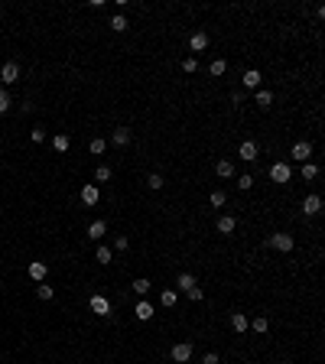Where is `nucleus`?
Listing matches in <instances>:
<instances>
[{"label":"nucleus","instance_id":"24","mask_svg":"<svg viewBox=\"0 0 325 364\" xmlns=\"http://www.w3.org/2000/svg\"><path fill=\"white\" fill-rule=\"evenodd\" d=\"M111 30H114V33H124V30H127V17H124V13H117V17L111 20Z\"/></svg>","mask_w":325,"mask_h":364},{"label":"nucleus","instance_id":"21","mask_svg":"<svg viewBox=\"0 0 325 364\" xmlns=\"http://www.w3.org/2000/svg\"><path fill=\"white\" fill-rule=\"evenodd\" d=\"M254 101H257V107H263V111H267V107L273 104V95H270V91H257V95H254Z\"/></svg>","mask_w":325,"mask_h":364},{"label":"nucleus","instance_id":"28","mask_svg":"<svg viewBox=\"0 0 325 364\" xmlns=\"http://www.w3.org/2000/svg\"><path fill=\"white\" fill-rule=\"evenodd\" d=\"M160 302H162V306H176V289H162Z\"/></svg>","mask_w":325,"mask_h":364},{"label":"nucleus","instance_id":"5","mask_svg":"<svg viewBox=\"0 0 325 364\" xmlns=\"http://www.w3.org/2000/svg\"><path fill=\"white\" fill-rule=\"evenodd\" d=\"M309 156H312V147H309L306 140H299V143L292 147V160H299V163H309Z\"/></svg>","mask_w":325,"mask_h":364},{"label":"nucleus","instance_id":"31","mask_svg":"<svg viewBox=\"0 0 325 364\" xmlns=\"http://www.w3.org/2000/svg\"><path fill=\"white\" fill-rule=\"evenodd\" d=\"M111 257H114L111 247H98V264H111Z\"/></svg>","mask_w":325,"mask_h":364},{"label":"nucleus","instance_id":"26","mask_svg":"<svg viewBox=\"0 0 325 364\" xmlns=\"http://www.w3.org/2000/svg\"><path fill=\"white\" fill-rule=\"evenodd\" d=\"M319 176V166L315 163H303V179H315Z\"/></svg>","mask_w":325,"mask_h":364},{"label":"nucleus","instance_id":"32","mask_svg":"<svg viewBox=\"0 0 325 364\" xmlns=\"http://www.w3.org/2000/svg\"><path fill=\"white\" fill-rule=\"evenodd\" d=\"M225 202H228V195H225V192H218V189H215V192H211V205H215V208H221Z\"/></svg>","mask_w":325,"mask_h":364},{"label":"nucleus","instance_id":"29","mask_svg":"<svg viewBox=\"0 0 325 364\" xmlns=\"http://www.w3.org/2000/svg\"><path fill=\"white\" fill-rule=\"evenodd\" d=\"M10 111V95H7V88H0V114H7Z\"/></svg>","mask_w":325,"mask_h":364},{"label":"nucleus","instance_id":"41","mask_svg":"<svg viewBox=\"0 0 325 364\" xmlns=\"http://www.w3.org/2000/svg\"><path fill=\"white\" fill-rule=\"evenodd\" d=\"M0 286H3V280H0Z\"/></svg>","mask_w":325,"mask_h":364},{"label":"nucleus","instance_id":"36","mask_svg":"<svg viewBox=\"0 0 325 364\" xmlns=\"http://www.w3.org/2000/svg\"><path fill=\"white\" fill-rule=\"evenodd\" d=\"M267 325H270V322L263 319V315H257V319H254V332H267Z\"/></svg>","mask_w":325,"mask_h":364},{"label":"nucleus","instance_id":"10","mask_svg":"<svg viewBox=\"0 0 325 364\" xmlns=\"http://www.w3.org/2000/svg\"><path fill=\"white\" fill-rule=\"evenodd\" d=\"M98 199H101L98 185H95V182H88L85 189H81V202H85V205H98Z\"/></svg>","mask_w":325,"mask_h":364},{"label":"nucleus","instance_id":"14","mask_svg":"<svg viewBox=\"0 0 325 364\" xmlns=\"http://www.w3.org/2000/svg\"><path fill=\"white\" fill-rule=\"evenodd\" d=\"M104 234H108V225H104V221H91V225H88V237H91V241H101Z\"/></svg>","mask_w":325,"mask_h":364},{"label":"nucleus","instance_id":"34","mask_svg":"<svg viewBox=\"0 0 325 364\" xmlns=\"http://www.w3.org/2000/svg\"><path fill=\"white\" fill-rule=\"evenodd\" d=\"M30 137H32V143H43V140H46V127H32Z\"/></svg>","mask_w":325,"mask_h":364},{"label":"nucleus","instance_id":"25","mask_svg":"<svg viewBox=\"0 0 325 364\" xmlns=\"http://www.w3.org/2000/svg\"><path fill=\"white\" fill-rule=\"evenodd\" d=\"M36 296H39V299H52V296H55V289H52V286H46V283H39V286H36Z\"/></svg>","mask_w":325,"mask_h":364},{"label":"nucleus","instance_id":"1","mask_svg":"<svg viewBox=\"0 0 325 364\" xmlns=\"http://www.w3.org/2000/svg\"><path fill=\"white\" fill-rule=\"evenodd\" d=\"M88 306H91V312H98V315H111V302H108V296H101V293H95V296L88 299Z\"/></svg>","mask_w":325,"mask_h":364},{"label":"nucleus","instance_id":"12","mask_svg":"<svg viewBox=\"0 0 325 364\" xmlns=\"http://www.w3.org/2000/svg\"><path fill=\"white\" fill-rule=\"evenodd\" d=\"M260 82H263V75H260L257 68H247V72H244V88L254 91V88H260Z\"/></svg>","mask_w":325,"mask_h":364},{"label":"nucleus","instance_id":"3","mask_svg":"<svg viewBox=\"0 0 325 364\" xmlns=\"http://www.w3.org/2000/svg\"><path fill=\"white\" fill-rule=\"evenodd\" d=\"M0 78H3V85H13V82H20V65L16 62H7L0 68Z\"/></svg>","mask_w":325,"mask_h":364},{"label":"nucleus","instance_id":"19","mask_svg":"<svg viewBox=\"0 0 325 364\" xmlns=\"http://www.w3.org/2000/svg\"><path fill=\"white\" fill-rule=\"evenodd\" d=\"M218 176H221V179H231V176H234V163L221 160V163H218Z\"/></svg>","mask_w":325,"mask_h":364},{"label":"nucleus","instance_id":"17","mask_svg":"<svg viewBox=\"0 0 325 364\" xmlns=\"http://www.w3.org/2000/svg\"><path fill=\"white\" fill-rule=\"evenodd\" d=\"M234 228H238V221H234L231 215H221V218H218V231H221V234H231Z\"/></svg>","mask_w":325,"mask_h":364},{"label":"nucleus","instance_id":"18","mask_svg":"<svg viewBox=\"0 0 325 364\" xmlns=\"http://www.w3.org/2000/svg\"><path fill=\"white\" fill-rule=\"evenodd\" d=\"M88 150L95 153V156H101V153L108 150V140H104V137H95V140H91V143H88Z\"/></svg>","mask_w":325,"mask_h":364},{"label":"nucleus","instance_id":"40","mask_svg":"<svg viewBox=\"0 0 325 364\" xmlns=\"http://www.w3.org/2000/svg\"><path fill=\"white\" fill-rule=\"evenodd\" d=\"M202 364H221V361H218V354H215V351H208L205 358H202Z\"/></svg>","mask_w":325,"mask_h":364},{"label":"nucleus","instance_id":"22","mask_svg":"<svg viewBox=\"0 0 325 364\" xmlns=\"http://www.w3.org/2000/svg\"><path fill=\"white\" fill-rule=\"evenodd\" d=\"M133 293H137V296H146V293H150V280H146V277L133 280Z\"/></svg>","mask_w":325,"mask_h":364},{"label":"nucleus","instance_id":"23","mask_svg":"<svg viewBox=\"0 0 325 364\" xmlns=\"http://www.w3.org/2000/svg\"><path fill=\"white\" fill-rule=\"evenodd\" d=\"M208 72H211V75H225V72H228V62H225V59H215V62H211V65H208Z\"/></svg>","mask_w":325,"mask_h":364},{"label":"nucleus","instance_id":"38","mask_svg":"<svg viewBox=\"0 0 325 364\" xmlns=\"http://www.w3.org/2000/svg\"><path fill=\"white\" fill-rule=\"evenodd\" d=\"M150 189H162V176L153 172V176H150Z\"/></svg>","mask_w":325,"mask_h":364},{"label":"nucleus","instance_id":"2","mask_svg":"<svg viewBox=\"0 0 325 364\" xmlns=\"http://www.w3.org/2000/svg\"><path fill=\"white\" fill-rule=\"evenodd\" d=\"M292 169H290V163H273L270 166V179L273 182H290Z\"/></svg>","mask_w":325,"mask_h":364},{"label":"nucleus","instance_id":"6","mask_svg":"<svg viewBox=\"0 0 325 364\" xmlns=\"http://www.w3.org/2000/svg\"><path fill=\"white\" fill-rule=\"evenodd\" d=\"M270 247H276V250H292V234H273L270 237Z\"/></svg>","mask_w":325,"mask_h":364},{"label":"nucleus","instance_id":"11","mask_svg":"<svg viewBox=\"0 0 325 364\" xmlns=\"http://www.w3.org/2000/svg\"><path fill=\"white\" fill-rule=\"evenodd\" d=\"M189 49H192V52H205V49H208V36H205V33H192Z\"/></svg>","mask_w":325,"mask_h":364},{"label":"nucleus","instance_id":"37","mask_svg":"<svg viewBox=\"0 0 325 364\" xmlns=\"http://www.w3.org/2000/svg\"><path fill=\"white\" fill-rule=\"evenodd\" d=\"M202 296H205V293H202V286H192V289H189V299H192V302H202Z\"/></svg>","mask_w":325,"mask_h":364},{"label":"nucleus","instance_id":"35","mask_svg":"<svg viewBox=\"0 0 325 364\" xmlns=\"http://www.w3.org/2000/svg\"><path fill=\"white\" fill-rule=\"evenodd\" d=\"M250 185H254V176H238V189H244V192H247Z\"/></svg>","mask_w":325,"mask_h":364},{"label":"nucleus","instance_id":"9","mask_svg":"<svg viewBox=\"0 0 325 364\" xmlns=\"http://www.w3.org/2000/svg\"><path fill=\"white\" fill-rule=\"evenodd\" d=\"M189 358H192V345L189 342L173 345V361H189Z\"/></svg>","mask_w":325,"mask_h":364},{"label":"nucleus","instance_id":"4","mask_svg":"<svg viewBox=\"0 0 325 364\" xmlns=\"http://www.w3.org/2000/svg\"><path fill=\"white\" fill-rule=\"evenodd\" d=\"M238 156L244 163H254V160H257V143H254V140H244V143H241V150H238Z\"/></svg>","mask_w":325,"mask_h":364},{"label":"nucleus","instance_id":"33","mask_svg":"<svg viewBox=\"0 0 325 364\" xmlns=\"http://www.w3.org/2000/svg\"><path fill=\"white\" fill-rule=\"evenodd\" d=\"M195 68H198V62H195L192 55H189V59H182V72H189V75H192Z\"/></svg>","mask_w":325,"mask_h":364},{"label":"nucleus","instance_id":"13","mask_svg":"<svg viewBox=\"0 0 325 364\" xmlns=\"http://www.w3.org/2000/svg\"><path fill=\"white\" fill-rule=\"evenodd\" d=\"M133 315H137L140 322H150L153 319V306L146 299H140V302H137V309H133Z\"/></svg>","mask_w":325,"mask_h":364},{"label":"nucleus","instance_id":"20","mask_svg":"<svg viewBox=\"0 0 325 364\" xmlns=\"http://www.w3.org/2000/svg\"><path fill=\"white\" fill-rule=\"evenodd\" d=\"M176 286H179V289H185V293H189V289L195 286V277H192V273H179V280H176Z\"/></svg>","mask_w":325,"mask_h":364},{"label":"nucleus","instance_id":"15","mask_svg":"<svg viewBox=\"0 0 325 364\" xmlns=\"http://www.w3.org/2000/svg\"><path fill=\"white\" fill-rule=\"evenodd\" d=\"M111 143H114V147H127V143H130V130L127 127H117L114 133H111Z\"/></svg>","mask_w":325,"mask_h":364},{"label":"nucleus","instance_id":"39","mask_svg":"<svg viewBox=\"0 0 325 364\" xmlns=\"http://www.w3.org/2000/svg\"><path fill=\"white\" fill-rule=\"evenodd\" d=\"M114 247H117V250H127V247H130V241H127V237H124V234H120L117 241H114Z\"/></svg>","mask_w":325,"mask_h":364},{"label":"nucleus","instance_id":"27","mask_svg":"<svg viewBox=\"0 0 325 364\" xmlns=\"http://www.w3.org/2000/svg\"><path fill=\"white\" fill-rule=\"evenodd\" d=\"M52 147H55V150H59V153H65V150H68V137H65V133H59V137H52Z\"/></svg>","mask_w":325,"mask_h":364},{"label":"nucleus","instance_id":"30","mask_svg":"<svg viewBox=\"0 0 325 364\" xmlns=\"http://www.w3.org/2000/svg\"><path fill=\"white\" fill-rule=\"evenodd\" d=\"M111 179V166H98V172H95V182H108Z\"/></svg>","mask_w":325,"mask_h":364},{"label":"nucleus","instance_id":"16","mask_svg":"<svg viewBox=\"0 0 325 364\" xmlns=\"http://www.w3.org/2000/svg\"><path fill=\"white\" fill-rule=\"evenodd\" d=\"M231 329H234V332H247L250 329L247 315H244V312H234V315H231Z\"/></svg>","mask_w":325,"mask_h":364},{"label":"nucleus","instance_id":"8","mask_svg":"<svg viewBox=\"0 0 325 364\" xmlns=\"http://www.w3.org/2000/svg\"><path fill=\"white\" fill-rule=\"evenodd\" d=\"M46 273H49V267H46L43 260H32L30 264V277L36 280V283H46Z\"/></svg>","mask_w":325,"mask_h":364},{"label":"nucleus","instance_id":"7","mask_svg":"<svg viewBox=\"0 0 325 364\" xmlns=\"http://www.w3.org/2000/svg\"><path fill=\"white\" fill-rule=\"evenodd\" d=\"M303 212L306 215H319L322 212V199H319V195H306L303 199Z\"/></svg>","mask_w":325,"mask_h":364}]
</instances>
